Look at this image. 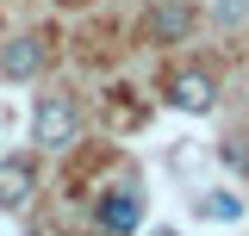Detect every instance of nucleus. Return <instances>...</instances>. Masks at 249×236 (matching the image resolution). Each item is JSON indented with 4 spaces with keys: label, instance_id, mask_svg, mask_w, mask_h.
<instances>
[{
    "label": "nucleus",
    "instance_id": "3",
    "mask_svg": "<svg viewBox=\"0 0 249 236\" xmlns=\"http://www.w3.org/2000/svg\"><path fill=\"white\" fill-rule=\"evenodd\" d=\"M44 62H50V50H44V37H6L0 44V75L6 81H31V75H44Z\"/></svg>",
    "mask_w": 249,
    "mask_h": 236
},
{
    "label": "nucleus",
    "instance_id": "1",
    "mask_svg": "<svg viewBox=\"0 0 249 236\" xmlns=\"http://www.w3.org/2000/svg\"><path fill=\"white\" fill-rule=\"evenodd\" d=\"M31 143H44V149H69L75 143V106L62 93H44L31 106Z\"/></svg>",
    "mask_w": 249,
    "mask_h": 236
},
{
    "label": "nucleus",
    "instance_id": "5",
    "mask_svg": "<svg viewBox=\"0 0 249 236\" xmlns=\"http://www.w3.org/2000/svg\"><path fill=\"white\" fill-rule=\"evenodd\" d=\"M31 186H37L31 162H25V155H6V162H0V211H19L31 199Z\"/></svg>",
    "mask_w": 249,
    "mask_h": 236
},
{
    "label": "nucleus",
    "instance_id": "2",
    "mask_svg": "<svg viewBox=\"0 0 249 236\" xmlns=\"http://www.w3.org/2000/svg\"><path fill=\"white\" fill-rule=\"evenodd\" d=\"M168 106H175V112H187V118H206V112L218 106L212 75H206V68H181V75L168 81Z\"/></svg>",
    "mask_w": 249,
    "mask_h": 236
},
{
    "label": "nucleus",
    "instance_id": "6",
    "mask_svg": "<svg viewBox=\"0 0 249 236\" xmlns=\"http://www.w3.org/2000/svg\"><path fill=\"white\" fill-rule=\"evenodd\" d=\"M137 224H143V199H137V193H106V199H100V230L131 236Z\"/></svg>",
    "mask_w": 249,
    "mask_h": 236
},
{
    "label": "nucleus",
    "instance_id": "8",
    "mask_svg": "<svg viewBox=\"0 0 249 236\" xmlns=\"http://www.w3.org/2000/svg\"><path fill=\"white\" fill-rule=\"evenodd\" d=\"M243 13H249V0H212V19H218V25H237Z\"/></svg>",
    "mask_w": 249,
    "mask_h": 236
},
{
    "label": "nucleus",
    "instance_id": "7",
    "mask_svg": "<svg viewBox=\"0 0 249 236\" xmlns=\"http://www.w3.org/2000/svg\"><path fill=\"white\" fill-rule=\"evenodd\" d=\"M199 218H212V224L231 218V224H237V218H243V199H237V193H212V199H199Z\"/></svg>",
    "mask_w": 249,
    "mask_h": 236
},
{
    "label": "nucleus",
    "instance_id": "4",
    "mask_svg": "<svg viewBox=\"0 0 249 236\" xmlns=\"http://www.w3.org/2000/svg\"><path fill=\"white\" fill-rule=\"evenodd\" d=\"M187 31H193V6L187 0H156L150 6V37L156 44H181Z\"/></svg>",
    "mask_w": 249,
    "mask_h": 236
},
{
    "label": "nucleus",
    "instance_id": "9",
    "mask_svg": "<svg viewBox=\"0 0 249 236\" xmlns=\"http://www.w3.org/2000/svg\"><path fill=\"white\" fill-rule=\"evenodd\" d=\"M243 168H249V162H243Z\"/></svg>",
    "mask_w": 249,
    "mask_h": 236
}]
</instances>
